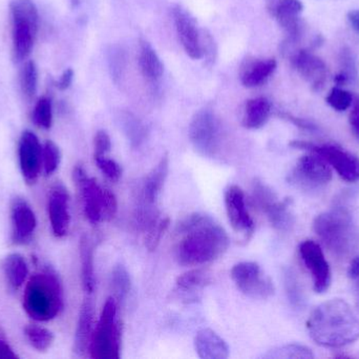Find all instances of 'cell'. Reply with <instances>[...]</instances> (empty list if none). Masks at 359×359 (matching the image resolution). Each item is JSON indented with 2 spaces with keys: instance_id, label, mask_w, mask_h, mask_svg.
Masks as SVG:
<instances>
[{
  "instance_id": "7c38bea8",
  "label": "cell",
  "mask_w": 359,
  "mask_h": 359,
  "mask_svg": "<svg viewBox=\"0 0 359 359\" xmlns=\"http://www.w3.org/2000/svg\"><path fill=\"white\" fill-rule=\"evenodd\" d=\"M172 12L177 33L186 54L194 60L202 59L205 56L204 39L196 18L179 4L172 8Z\"/></svg>"
},
{
  "instance_id": "74e56055",
  "label": "cell",
  "mask_w": 359,
  "mask_h": 359,
  "mask_svg": "<svg viewBox=\"0 0 359 359\" xmlns=\"http://www.w3.org/2000/svg\"><path fill=\"white\" fill-rule=\"evenodd\" d=\"M327 103L335 111L343 112L351 107L353 103V94L345 89L335 86L329 93L326 98Z\"/></svg>"
},
{
  "instance_id": "cb8c5ba5",
  "label": "cell",
  "mask_w": 359,
  "mask_h": 359,
  "mask_svg": "<svg viewBox=\"0 0 359 359\" xmlns=\"http://www.w3.org/2000/svg\"><path fill=\"white\" fill-rule=\"evenodd\" d=\"M170 171V157L164 155L157 166L147 175L143 185V200L147 204H153L159 197Z\"/></svg>"
},
{
  "instance_id": "e575fe53",
  "label": "cell",
  "mask_w": 359,
  "mask_h": 359,
  "mask_svg": "<svg viewBox=\"0 0 359 359\" xmlns=\"http://www.w3.org/2000/svg\"><path fill=\"white\" fill-rule=\"evenodd\" d=\"M111 286H113L116 296L120 301L128 296L132 282H130V273L124 266L117 265L114 268L113 272H111Z\"/></svg>"
},
{
  "instance_id": "484cf974",
  "label": "cell",
  "mask_w": 359,
  "mask_h": 359,
  "mask_svg": "<svg viewBox=\"0 0 359 359\" xmlns=\"http://www.w3.org/2000/svg\"><path fill=\"white\" fill-rule=\"evenodd\" d=\"M139 67L141 73L149 81H157L164 73V65L149 42L142 40L139 48Z\"/></svg>"
},
{
  "instance_id": "ab89813d",
  "label": "cell",
  "mask_w": 359,
  "mask_h": 359,
  "mask_svg": "<svg viewBox=\"0 0 359 359\" xmlns=\"http://www.w3.org/2000/svg\"><path fill=\"white\" fill-rule=\"evenodd\" d=\"M94 158L99 170H100L107 178L113 181H119L120 177L122 176V169L118 162L111 159V158L107 157L105 155L94 156Z\"/></svg>"
},
{
  "instance_id": "30bf717a",
  "label": "cell",
  "mask_w": 359,
  "mask_h": 359,
  "mask_svg": "<svg viewBox=\"0 0 359 359\" xmlns=\"http://www.w3.org/2000/svg\"><path fill=\"white\" fill-rule=\"evenodd\" d=\"M232 280L241 292L253 299H267L273 296L274 285L266 276L261 267L253 261L236 263L230 273Z\"/></svg>"
},
{
  "instance_id": "3957f363",
  "label": "cell",
  "mask_w": 359,
  "mask_h": 359,
  "mask_svg": "<svg viewBox=\"0 0 359 359\" xmlns=\"http://www.w3.org/2000/svg\"><path fill=\"white\" fill-rule=\"evenodd\" d=\"M23 310L36 322H50L65 307L60 278L52 268L31 276L23 293Z\"/></svg>"
},
{
  "instance_id": "f1b7e54d",
  "label": "cell",
  "mask_w": 359,
  "mask_h": 359,
  "mask_svg": "<svg viewBox=\"0 0 359 359\" xmlns=\"http://www.w3.org/2000/svg\"><path fill=\"white\" fill-rule=\"evenodd\" d=\"M120 124L133 148H139L144 143L147 135V128L136 116L123 112L120 115Z\"/></svg>"
},
{
  "instance_id": "44dd1931",
  "label": "cell",
  "mask_w": 359,
  "mask_h": 359,
  "mask_svg": "<svg viewBox=\"0 0 359 359\" xmlns=\"http://www.w3.org/2000/svg\"><path fill=\"white\" fill-rule=\"evenodd\" d=\"M93 320H94V306L90 299H86L80 308L78 316L77 328L74 339V353L83 356L88 351L92 339Z\"/></svg>"
},
{
  "instance_id": "b9f144b4",
  "label": "cell",
  "mask_w": 359,
  "mask_h": 359,
  "mask_svg": "<svg viewBox=\"0 0 359 359\" xmlns=\"http://www.w3.org/2000/svg\"><path fill=\"white\" fill-rule=\"evenodd\" d=\"M349 115L350 128L359 141V94L353 95V103Z\"/></svg>"
},
{
  "instance_id": "7dc6e473",
  "label": "cell",
  "mask_w": 359,
  "mask_h": 359,
  "mask_svg": "<svg viewBox=\"0 0 359 359\" xmlns=\"http://www.w3.org/2000/svg\"><path fill=\"white\" fill-rule=\"evenodd\" d=\"M348 22L350 27L359 34V8L358 10L350 11L347 15Z\"/></svg>"
},
{
  "instance_id": "1f68e13d",
  "label": "cell",
  "mask_w": 359,
  "mask_h": 359,
  "mask_svg": "<svg viewBox=\"0 0 359 359\" xmlns=\"http://www.w3.org/2000/svg\"><path fill=\"white\" fill-rule=\"evenodd\" d=\"M19 84L25 98H34L37 93L38 71L36 63L33 60L27 61L23 65L19 75Z\"/></svg>"
},
{
  "instance_id": "4fadbf2b",
  "label": "cell",
  "mask_w": 359,
  "mask_h": 359,
  "mask_svg": "<svg viewBox=\"0 0 359 359\" xmlns=\"http://www.w3.org/2000/svg\"><path fill=\"white\" fill-rule=\"evenodd\" d=\"M19 167L27 185H35L42 168V145L32 131H25L18 143Z\"/></svg>"
},
{
  "instance_id": "5bb4252c",
  "label": "cell",
  "mask_w": 359,
  "mask_h": 359,
  "mask_svg": "<svg viewBox=\"0 0 359 359\" xmlns=\"http://www.w3.org/2000/svg\"><path fill=\"white\" fill-rule=\"evenodd\" d=\"M299 254L313 278V288L316 293L328 290L332 280L330 266L325 259L320 244L313 240H305L299 244Z\"/></svg>"
},
{
  "instance_id": "c3c4849f",
  "label": "cell",
  "mask_w": 359,
  "mask_h": 359,
  "mask_svg": "<svg viewBox=\"0 0 359 359\" xmlns=\"http://www.w3.org/2000/svg\"><path fill=\"white\" fill-rule=\"evenodd\" d=\"M358 308H359V288H358Z\"/></svg>"
},
{
  "instance_id": "f6af8a7d",
  "label": "cell",
  "mask_w": 359,
  "mask_h": 359,
  "mask_svg": "<svg viewBox=\"0 0 359 359\" xmlns=\"http://www.w3.org/2000/svg\"><path fill=\"white\" fill-rule=\"evenodd\" d=\"M348 278L355 282L359 288V256L353 259V261L350 263L349 268H348Z\"/></svg>"
},
{
  "instance_id": "52a82bcc",
  "label": "cell",
  "mask_w": 359,
  "mask_h": 359,
  "mask_svg": "<svg viewBox=\"0 0 359 359\" xmlns=\"http://www.w3.org/2000/svg\"><path fill=\"white\" fill-rule=\"evenodd\" d=\"M12 18L13 53L15 59L23 60L31 54L38 31L37 6L33 0H12L10 4Z\"/></svg>"
},
{
  "instance_id": "ba28073f",
  "label": "cell",
  "mask_w": 359,
  "mask_h": 359,
  "mask_svg": "<svg viewBox=\"0 0 359 359\" xmlns=\"http://www.w3.org/2000/svg\"><path fill=\"white\" fill-rule=\"evenodd\" d=\"M189 139L196 151L206 157H215L222 143L221 126L212 111L200 110L189 124Z\"/></svg>"
},
{
  "instance_id": "7402d4cb",
  "label": "cell",
  "mask_w": 359,
  "mask_h": 359,
  "mask_svg": "<svg viewBox=\"0 0 359 359\" xmlns=\"http://www.w3.org/2000/svg\"><path fill=\"white\" fill-rule=\"evenodd\" d=\"M278 63L274 58L248 61L241 71V82L246 88H257L265 84L276 72Z\"/></svg>"
},
{
  "instance_id": "603a6c76",
  "label": "cell",
  "mask_w": 359,
  "mask_h": 359,
  "mask_svg": "<svg viewBox=\"0 0 359 359\" xmlns=\"http://www.w3.org/2000/svg\"><path fill=\"white\" fill-rule=\"evenodd\" d=\"M272 105L266 97L249 99L245 105L243 126L248 130L263 128L271 115Z\"/></svg>"
},
{
  "instance_id": "8fae6325",
  "label": "cell",
  "mask_w": 359,
  "mask_h": 359,
  "mask_svg": "<svg viewBox=\"0 0 359 359\" xmlns=\"http://www.w3.org/2000/svg\"><path fill=\"white\" fill-rule=\"evenodd\" d=\"M332 179L330 164L318 154L309 152L299 158L289 181L307 189L325 187Z\"/></svg>"
},
{
  "instance_id": "d6986e66",
  "label": "cell",
  "mask_w": 359,
  "mask_h": 359,
  "mask_svg": "<svg viewBox=\"0 0 359 359\" xmlns=\"http://www.w3.org/2000/svg\"><path fill=\"white\" fill-rule=\"evenodd\" d=\"M293 67L310 82L314 91H320L326 84L328 70L326 63L307 50H301L293 55Z\"/></svg>"
},
{
  "instance_id": "4316f807",
  "label": "cell",
  "mask_w": 359,
  "mask_h": 359,
  "mask_svg": "<svg viewBox=\"0 0 359 359\" xmlns=\"http://www.w3.org/2000/svg\"><path fill=\"white\" fill-rule=\"evenodd\" d=\"M81 280L84 291L92 294L95 289L94 247L88 235L81 236L79 242Z\"/></svg>"
},
{
  "instance_id": "60d3db41",
  "label": "cell",
  "mask_w": 359,
  "mask_h": 359,
  "mask_svg": "<svg viewBox=\"0 0 359 359\" xmlns=\"http://www.w3.org/2000/svg\"><path fill=\"white\" fill-rule=\"evenodd\" d=\"M94 156H103L111 149V137L105 131L100 130L96 133L94 138Z\"/></svg>"
},
{
  "instance_id": "f546056e",
  "label": "cell",
  "mask_w": 359,
  "mask_h": 359,
  "mask_svg": "<svg viewBox=\"0 0 359 359\" xmlns=\"http://www.w3.org/2000/svg\"><path fill=\"white\" fill-rule=\"evenodd\" d=\"M212 282L210 274L203 269H194L182 274L177 280L179 291L185 293L196 292Z\"/></svg>"
},
{
  "instance_id": "9c48e42d",
  "label": "cell",
  "mask_w": 359,
  "mask_h": 359,
  "mask_svg": "<svg viewBox=\"0 0 359 359\" xmlns=\"http://www.w3.org/2000/svg\"><path fill=\"white\" fill-rule=\"evenodd\" d=\"M290 147L322 156L341 178L348 183L359 181V158L341 148L332 145H318L303 141H291Z\"/></svg>"
},
{
  "instance_id": "d590c367",
  "label": "cell",
  "mask_w": 359,
  "mask_h": 359,
  "mask_svg": "<svg viewBox=\"0 0 359 359\" xmlns=\"http://www.w3.org/2000/svg\"><path fill=\"white\" fill-rule=\"evenodd\" d=\"M33 122L38 128L48 130L53 124L52 101L46 97H42L36 103L33 111Z\"/></svg>"
},
{
  "instance_id": "d4e9b609",
  "label": "cell",
  "mask_w": 359,
  "mask_h": 359,
  "mask_svg": "<svg viewBox=\"0 0 359 359\" xmlns=\"http://www.w3.org/2000/svg\"><path fill=\"white\" fill-rule=\"evenodd\" d=\"M2 271L10 289H20L29 275V267L25 257L18 253H11L2 261Z\"/></svg>"
},
{
  "instance_id": "4dcf8cb0",
  "label": "cell",
  "mask_w": 359,
  "mask_h": 359,
  "mask_svg": "<svg viewBox=\"0 0 359 359\" xmlns=\"http://www.w3.org/2000/svg\"><path fill=\"white\" fill-rule=\"evenodd\" d=\"M25 335L32 347L39 352H46L54 343V334L37 325H27L25 328Z\"/></svg>"
},
{
  "instance_id": "bcb514c9",
  "label": "cell",
  "mask_w": 359,
  "mask_h": 359,
  "mask_svg": "<svg viewBox=\"0 0 359 359\" xmlns=\"http://www.w3.org/2000/svg\"><path fill=\"white\" fill-rule=\"evenodd\" d=\"M19 356L15 353L10 345L0 339V359H18Z\"/></svg>"
},
{
  "instance_id": "9a60e30c",
  "label": "cell",
  "mask_w": 359,
  "mask_h": 359,
  "mask_svg": "<svg viewBox=\"0 0 359 359\" xmlns=\"http://www.w3.org/2000/svg\"><path fill=\"white\" fill-rule=\"evenodd\" d=\"M226 212L232 229L238 233H243L247 238L250 237L255 232V221L251 218L243 190L238 185H230L224 195Z\"/></svg>"
},
{
  "instance_id": "7bdbcfd3",
  "label": "cell",
  "mask_w": 359,
  "mask_h": 359,
  "mask_svg": "<svg viewBox=\"0 0 359 359\" xmlns=\"http://www.w3.org/2000/svg\"><path fill=\"white\" fill-rule=\"evenodd\" d=\"M282 116L285 119L289 120V122H292V124H294L295 126H299V128L304 129V130L313 131L316 129V126L311 124V122H307V120L305 119H301V118L294 117V116L290 115V114L284 113L282 114Z\"/></svg>"
},
{
  "instance_id": "7a4b0ae2",
  "label": "cell",
  "mask_w": 359,
  "mask_h": 359,
  "mask_svg": "<svg viewBox=\"0 0 359 359\" xmlns=\"http://www.w3.org/2000/svg\"><path fill=\"white\" fill-rule=\"evenodd\" d=\"M307 329L310 337L323 347H345L359 339V318L347 301L330 299L311 312Z\"/></svg>"
},
{
  "instance_id": "e0dca14e",
  "label": "cell",
  "mask_w": 359,
  "mask_h": 359,
  "mask_svg": "<svg viewBox=\"0 0 359 359\" xmlns=\"http://www.w3.org/2000/svg\"><path fill=\"white\" fill-rule=\"evenodd\" d=\"M268 13L290 36L297 39L301 34V14L304 11L302 0H266Z\"/></svg>"
},
{
  "instance_id": "2e32d148",
  "label": "cell",
  "mask_w": 359,
  "mask_h": 359,
  "mask_svg": "<svg viewBox=\"0 0 359 359\" xmlns=\"http://www.w3.org/2000/svg\"><path fill=\"white\" fill-rule=\"evenodd\" d=\"M48 215L53 234L62 238L69 233L71 225L69 194L63 185H56L50 189L48 198Z\"/></svg>"
},
{
  "instance_id": "d6a6232c",
  "label": "cell",
  "mask_w": 359,
  "mask_h": 359,
  "mask_svg": "<svg viewBox=\"0 0 359 359\" xmlns=\"http://www.w3.org/2000/svg\"><path fill=\"white\" fill-rule=\"evenodd\" d=\"M264 358L269 359H312L314 358L313 353L309 348L305 346L290 344V345L282 346L270 350Z\"/></svg>"
},
{
  "instance_id": "8d00e7d4",
  "label": "cell",
  "mask_w": 359,
  "mask_h": 359,
  "mask_svg": "<svg viewBox=\"0 0 359 359\" xmlns=\"http://www.w3.org/2000/svg\"><path fill=\"white\" fill-rule=\"evenodd\" d=\"M170 225V219L168 217L165 218H159L147 230V237H145V246L149 251L153 252L161 242L162 236L168 231Z\"/></svg>"
},
{
  "instance_id": "836d02e7",
  "label": "cell",
  "mask_w": 359,
  "mask_h": 359,
  "mask_svg": "<svg viewBox=\"0 0 359 359\" xmlns=\"http://www.w3.org/2000/svg\"><path fill=\"white\" fill-rule=\"evenodd\" d=\"M61 153L58 145L52 141H46L42 145V168L44 174L50 176L56 172L60 164Z\"/></svg>"
},
{
  "instance_id": "277c9868",
  "label": "cell",
  "mask_w": 359,
  "mask_h": 359,
  "mask_svg": "<svg viewBox=\"0 0 359 359\" xmlns=\"http://www.w3.org/2000/svg\"><path fill=\"white\" fill-rule=\"evenodd\" d=\"M313 230L337 256H349L359 248V228L345 209H332L318 215L313 221Z\"/></svg>"
},
{
  "instance_id": "ee69618b",
  "label": "cell",
  "mask_w": 359,
  "mask_h": 359,
  "mask_svg": "<svg viewBox=\"0 0 359 359\" xmlns=\"http://www.w3.org/2000/svg\"><path fill=\"white\" fill-rule=\"evenodd\" d=\"M74 71L72 69H67L65 71V73L61 75L60 79L57 82V86L59 90L65 91L71 86L72 82H73Z\"/></svg>"
},
{
  "instance_id": "6da1fadb",
  "label": "cell",
  "mask_w": 359,
  "mask_h": 359,
  "mask_svg": "<svg viewBox=\"0 0 359 359\" xmlns=\"http://www.w3.org/2000/svg\"><path fill=\"white\" fill-rule=\"evenodd\" d=\"M177 233L183 235L177 246V259L186 267L211 263L229 248V236L224 228L210 216L200 213L183 219L177 227Z\"/></svg>"
},
{
  "instance_id": "ffe728a7",
  "label": "cell",
  "mask_w": 359,
  "mask_h": 359,
  "mask_svg": "<svg viewBox=\"0 0 359 359\" xmlns=\"http://www.w3.org/2000/svg\"><path fill=\"white\" fill-rule=\"evenodd\" d=\"M194 348L202 359H227L229 347L219 334L211 329H203L194 337Z\"/></svg>"
},
{
  "instance_id": "ac0fdd59",
  "label": "cell",
  "mask_w": 359,
  "mask_h": 359,
  "mask_svg": "<svg viewBox=\"0 0 359 359\" xmlns=\"http://www.w3.org/2000/svg\"><path fill=\"white\" fill-rule=\"evenodd\" d=\"M12 240L14 244H25L31 240L37 227L35 213L23 198L16 197L11 204Z\"/></svg>"
},
{
  "instance_id": "8992f818",
  "label": "cell",
  "mask_w": 359,
  "mask_h": 359,
  "mask_svg": "<svg viewBox=\"0 0 359 359\" xmlns=\"http://www.w3.org/2000/svg\"><path fill=\"white\" fill-rule=\"evenodd\" d=\"M122 326L117 318V303L109 297L103 306L100 318L90 339V358L119 359L121 358Z\"/></svg>"
},
{
  "instance_id": "f35d334b",
  "label": "cell",
  "mask_w": 359,
  "mask_h": 359,
  "mask_svg": "<svg viewBox=\"0 0 359 359\" xmlns=\"http://www.w3.org/2000/svg\"><path fill=\"white\" fill-rule=\"evenodd\" d=\"M299 282H297L294 274L291 271L285 272V286H286L287 295L289 301L294 307H303L305 303L303 291L299 288Z\"/></svg>"
},
{
  "instance_id": "5b68a950",
  "label": "cell",
  "mask_w": 359,
  "mask_h": 359,
  "mask_svg": "<svg viewBox=\"0 0 359 359\" xmlns=\"http://www.w3.org/2000/svg\"><path fill=\"white\" fill-rule=\"evenodd\" d=\"M73 178L81 195L84 215L90 223L97 225L116 216L118 202L111 190L101 187L96 179L88 177L81 164L74 168Z\"/></svg>"
},
{
  "instance_id": "83f0119b",
  "label": "cell",
  "mask_w": 359,
  "mask_h": 359,
  "mask_svg": "<svg viewBox=\"0 0 359 359\" xmlns=\"http://www.w3.org/2000/svg\"><path fill=\"white\" fill-rule=\"evenodd\" d=\"M290 204V198H286L284 200H276L264 210L272 227L278 231H289L294 223V217L291 213Z\"/></svg>"
}]
</instances>
